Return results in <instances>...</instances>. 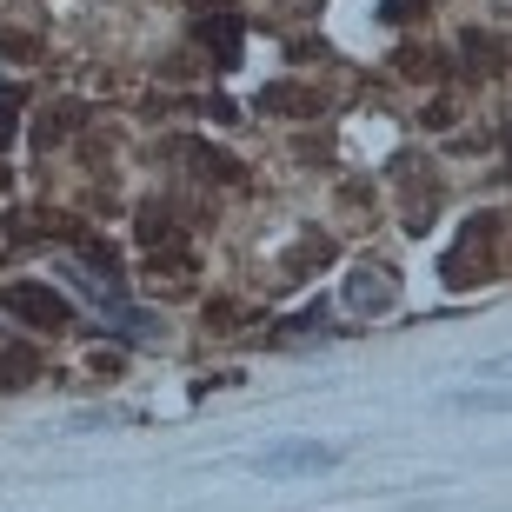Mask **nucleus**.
<instances>
[{"label": "nucleus", "instance_id": "obj_3", "mask_svg": "<svg viewBox=\"0 0 512 512\" xmlns=\"http://www.w3.org/2000/svg\"><path fill=\"white\" fill-rule=\"evenodd\" d=\"M193 34H200V47H207L220 67H233V60H240V47H247V20H240V7H220V14H193Z\"/></svg>", "mask_w": 512, "mask_h": 512}, {"label": "nucleus", "instance_id": "obj_15", "mask_svg": "<svg viewBox=\"0 0 512 512\" xmlns=\"http://www.w3.org/2000/svg\"><path fill=\"white\" fill-rule=\"evenodd\" d=\"M380 14L393 20V27H419V20H426V0H386Z\"/></svg>", "mask_w": 512, "mask_h": 512}, {"label": "nucleus", "instance_id": "obj_13", "mask_svg": "<svg viewBox=\"0 0 512 512\" xmlns=\"http://www.w3.org/2000/svg\"><path fill=\"white\" fill-rule=\"evenodd\" d=\"M399 74H406V80H433L439 54H433V47H406V54H399Z\"/></svg>", "mask_w": 512, "mask_h": 512}, {"label": "nucleus", "instance_id": "obj_11", "mask_svg": "<svg viewBox=\"0 0 512 512\" xmlns=\"http://www.w3.org/2000/svg\"><path fill=\"white\" fill-rule=\"evenodd\" d=\"M74 127H80V107H74V100H60V107H47V114H40L34 147H60V140H67Z\"/></svg>", "mask_w": 512, "mask_h": 512}, {"label": "nucleus", "instance_id": "obj_14", "mask_svg": "<svg viewBox=\"0 0 512 512\" xmlns=\"http://www.w3.org/2000/svg\"><path fill=\"white\" fill-rule=\"evenodd\" d=\"M14 127H20V87H0V147L14 140Z\"/></svg>", "mask_w": 512, "mask_h": 512}, {"label": "nucleus", "instance_id": "obj_16", "mask_svg": "<svg viewBox=\"0 0 512 512\" xmlns=\"http://www.w3.org/2000/svg\"><path fill=\"white\" fill-rule=\"evenodd\" d=\"M0 54H7V60H34L40 40H34V34H0Z\"/></svg>", "mask_w": 512, "mask_h": 512}, {"label": "nucleus", "instance_id": "obj_7", "mask_svg": "<svg viewBox=\"0 0 512 512\" xmlns=\"http://www.w3.org/2000/svg\"><path fill=\"white\" fill-rule=\"evenodd\" d=\"M333 466H340L333 446H273V453H260V473H333Z\"/></svg>", "mask_w": 512, "mask_h": 512}, {"label": "nucleus", "instance_id": "obj_10", "mask_svg": "<svg viewBox=\"0 0 512 512\" xmlns=\"http://www.w3.org/2000/svg\"><path fill=\"white\" fill-rule=\"evenodd\" d=\"M133 233H140V247H147V253H173V240H180L173 207H167V200H147V207H140V220H133Z\"/></svg>", "mask_w": 512, "mask_h": 512}, {"label": "nucleus", "instance_id": "obj_1", "mask_svg": "<svg viewBox=\"0 0 512 512\" xmlns=\"http://www.w3.org/2000/svg\"><path fill=\"white\" fill-rule=\"evenodd\" d=\"M499 260H506V220L499 213H473L459 227V240L446 247V260H439V280L453 286V293H466V286L499 280Z\"/></svg>", "mask_w": 512, "mask_h": 512}, {"label": "nucleus", "instance_id": "obj_18", "mask_svg": "<svg viewBox=\"0 0 512 512\" xmlns=\"http://www.w3.org/2000/svg\"><path fill=\"white\" fill-rule=\"evenodd\" d=\"M193 14H220V7H240V0H187Z\"/></svg>", "mask_w": 512, "mask_h": 512}, {"label": "nucleus", "instance_id": "obj_5", "mask_svg": "<svg viewBox=\"0 0 512 512\" xmlns=\"http://www.w3.org/2000/svg\"><path fill=\"white\" fill-rule=\"evenodd\" d=\"M340 300L353 306V313H366V320H373V313H386V306L399 300V273H380V266H360V273L346 280V293H340Z\"/></svg>", "mask_w": 512, "mask_h": 512}, {"label": "nucleus", "instance_id": "obj_2", "mask_svg": "<svg viewBox=\"0 0 512 512\" xmlns=\"http://www.w3.org/2000/svg\"><path fill=\"white\" fill-rule=\"evenodd\" d=\"M0 306L14 313L20 326H34V333H60V326L74 320V306L60 300L54 286H40V280H14V286H0Z\"/></svg>", "mask_w": 512, "mask_h": 512}, {"label": "nucleus", "instance_id": "obj_17", "mask_svg": "<svg viewBox=\"0 0 512 512\" xmlns=\"http://www.w3.org/2000/svg\"><path fill=\"white\" fill-rule=\"evenodd\" d=\"M273 7H280V14H320L326 0H273Z\"/></svg>", "mask_w": 512, "mask_h": 512}, {"label": "nucleus", "instance_id": "obj_6", "mask_svg": "<svg viewBox=\"0 0 512 512\" xmlns=\"http://www.w3.org/2000/svg\"><path fill=\"white\" fill-rule=\"evenodd\" d=\"M173 153H180V167H193L200 180H213V187H240V180H247V167H240L233 153L207 147V140H180Z\"/></svg>", "mask_w": 512, "mask_h": 512}, {"label": "nucleus", "instance_id": "obj_8", "mask_svg": "<svg viewBox=\"0 0 512 512\" xmlns=\"http://www.w3.org/2000/svg\"><path fill=\"white\" fill-rule=\"evenodd\" d=\"M459 60H466L473 80H493V74H506V40H493L486 27H466L459 34Z\"/></svg>", "mask_w": 512, "mask_h": 512}, {"label": "nucleus", "instance_id": "obj_9", "mask_svg": "<svg viewBox=\"0 0 512 512\" xmlns=\"http://www.w3.org/2000/svg\"><path fill=\"white\" fill-rule=\"evenodd\" d=\"M326 107V94H313V87H293V80H273L260 94V114H293V120H306V114H320Z\"/></svg>", "mask_w": 512, "mask_h": 512}, {"label": "nucleus", "instance_id": "obj_4", "mask_svg": "<svg viewBox=\"0 0 512 512\" xmlns=\"http://www.w3.org/2000/svg\"><path fill=\"white\" fill-rule=\"evenodd\" d=\"M393 180L406 187V227L426 233V220H433V167H426L419 153H399V160H393Z\"/></svg>", "mask_w": 512, "mask_h": 512}, {"label": "nucleus", "instance_id": "obj_12", "mask_svg": "<svg viewBox=\"0 0 512 512\" xmlns=\"http://www.w3.org/2000/svg\"><path fill=\"white\" fill-rule=\"evenodd\" d=\"M34 373H40L34 346H0V386H27Z\"/></svg>", "mask_w": 512, "mask_h": 512}]
</instances>
